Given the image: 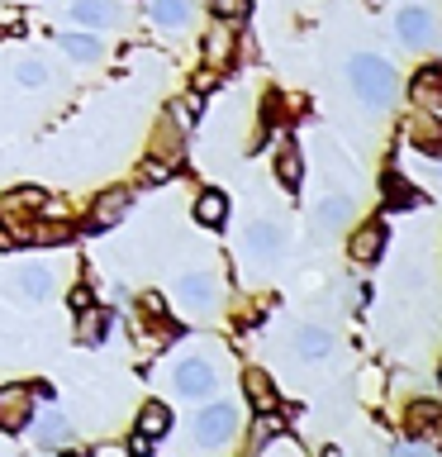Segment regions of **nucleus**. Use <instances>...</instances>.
<instances>
[{"instance_id":"7","label":"nucleus","mask_w":442,"mask_h":457,"mask_svg":"<svg viewBox=\"0 0 442 457\" xmlns=\"http://www.w3.org/2000/svg\"><path fill=\"white\" fill-rule=\"evenodd\" d=\"M242 248H248V257H257V262H271V257L281 253V228L276 224H252L248 238H242Z\"/></svg>"},{"instance_id":"26","label":"nucleus","mask_w":442,"mask_h":457,"mask_svg":"<svg viewBox=\"0 0 442 457\" xmlns=\"http://www.w3.org/2000/svg\"><path fill=\"white\" fill-rule=\"evenodd\" d=\"M257 453H291V457H299L305 448H299V443H295L291 434H276V428H271L266 438H257Z\"/></svg>"},{"instance_id":"24","label":"nucleus","mask_w":442,"mask_h":457,"mask_svg":"<svg viewBox=\"0 0 442 457\" xmlns=\"http://www.w3.org/2000/svg\"><path fill=\"white\" fill-rule=\"evenodd\" d=\"M14 81H20V86H43V81H48V62H38V57H24V62L14 67Z\"/></svg>"},{"instance_id":"25","label":"nucleus","mask_w":442,"mask_h":457,"mask_svg":"<svg viewBox=\"0 0 442 457\" xmlns=\"http://www.w3.org/2000/svg\"><path fill=\"white\" fill-rule=\"evenodd\" d=\"M20 238L24 243H43V248H48V243H62L67 238V228H57V224H29V228H20Z\"/></svg>"},{"instance_id":"29","label":"nucleus","mask_w":442,"mask_h":457,"mask_svg":"<svg viewBox=\"0 0 442 457\" xmlns=\"http://www.w3.org/2000/svg\"><path fill=\"white\" fill-rule=\"evenodd\" d=\"M209 5H214V14H219V20H242L252 0H209Z\"/></svg>"},{"instance_id":"28","label":"nucleus","mask_w":442,"mask_h":457,"mask_svg":"<svg viewBox=\"0 0 442 457\" xmlns=\"http://www.w3.org/2000/svg\"><path fill=\"white\" fill-rule=\"evenodd\" d=\"M438 414H442V410H438V405H428V400H423V405H413V410H409V424L419 428V434H428V428L438 424Z\"/></svg>"},{"instance_id":"21","label":"nucleus","mask_w":442,"mask_h":457,"mask_svg":"<svg viewBox=\"0 0 442 457\" xmlns=\"http://www.w3.org/2000/svg\"><path fill=\"white\" fill-rule=\"evenodd\" d=\"M20 291L29 295V300H43L53 291V277H48V267H24L20 271Z\"/></svg>"},{"instance_id":"14","label":"nucleus","mask_w":442,"mask_h":457,"mask_svg":"<svg viewBox=\"0 0 442 457\" xmlns=\"http://www.w3.org/2000/svg\"><path fill=\"white\" fill-rule=\"evenodd\" d=\"M77 314H81V324H77V343H86V348H91V343L105 338V328H110V314H105V310L86 305V310H77Z\"/></svg>"},{"instance_id":"22","label":"nucleus","mask_w":442,"mask_h":457,"mask_svg":"<svg viewBox=\"0 0 442 457\" xmlns=\"http://www.w3.org/2000/svg\"><path fill=\"white\" fill-rule=\"evenodd\" d=\"M328 348H333V338L323 328H299V357H328Z\"/></svg>"},{"instance_id":"10","label":"nucleus","mask_w":442,"mask_h":457,"mask_svg":"<svg viewBox=\"0 0 442 457\" xmlns=\"http://www.w3.org/2000/svg\"><path fill=\"white\" fill-rule=\"evenodd\" d=\"M195 220L205 224V228H219L228 220V195L224 191H205V195L195 200Z\"/></svg>"},{"instance_id":"32","label":"nucleus","mask_w":442,"mask_h":457,"mask_svg":"<svg viewBox=\"0 0 442 457\" xmlns=\"http://www.w3.org/2000/svg\"><path fill=\"white\" fill-rule=\"evenodd\" d=\"M67 305H71V310H86V305H91V291H86V286H77V291L67 295Z\"/></svg>"},{"instance_id":"30","label":"nucleus","mask_w":442,"mask_h":457,"mask_svg":"<svg viewBox=\"0 0 442 457\" xmlns=\"http://www.w3.org/2000/svg\"><path fill=\"white\" fill-rule=\"evenodd\" d=\"M171 114H176L181 124H195V114H200V91H195V96H185V100H181V110H171Z\"/></svg>"},{"instance_id":"8","label":"nucleus","mask_w":442,"mask_h":457,"mask_svg":"<svg viewBox=\"0 0 442 457\" xmlns=\"http://www.w3.org/2000/svg\"><path fill=\"white\" fill-rule=\"evenodd\" d=\"M381 248H385V224H366V228L352 234V257L356 262H376Z\"/></svg>"},{"instance_id":"31","label":"nucleus","mask_w":442,"mask_h":457,"mask_svg":"<svg viewBox=\"0 0 442 457\" xmlns=\"http://www.w3.org/2000/svg\"><path fill=\"white\" fill-rule=\"evenodd\" d=\"M167 177H171L167 162H148V167H143V181H167Z\"/></svg>"},{"instance_id":"9","label":"nucleus","mask_w":442,"mask_h":457,"mask_svg":"<svg viewBox=\"0 0 442 457\" xmlns=\"http://www.w3.org/2000/svg\"><path fill=\"white\" fill-rule=\"evenodd\" d=\"M438 81H442V71H438V67H423V71H419V81H413V100H419V110H423V114H438V110H442Z\"/></svg>"},{"instance_id":"20","label":"nucleus","mask_w":442,"mask_h":457,"mask_svg":"<svg viewBox=\"0 0 442 457\" xmlns=\"http://www.w3.org/2000/svg\"><path fill=\"white\" fill-rule=\"evenodd\" d=\"M276 177L291 186V191L299 186V177H305V162H299V148H295V143H285V148L276 153Z\"/></svg>"},{"instance_id":"2","label":"nucleus","mask_w":442,"mask_h":457,"mask_svg":"<svg viewBox=\"0 0 442 457\" xmlns=\"http://www.w3.org/2000/svg\"><path fill=\"white\" fill-rule=\"evenodd\" d=\"M176 300L191 314H209L214 300H219V281H214V271H191V277L176 281Z\"/></svg>"},{"instance_id":"6","label":"nucleus","mask_w":442,"mask_h":457,"mask_svg":"<svg viewBox=\"0 0 442 457\" xmlns=\"http://www.w3.org/2000/svg\"><path fill=\"white\" fill-rule=\"evenodd\" d=\"M128 200H134V191H124V186H114V191H105V195L95 200V210H91V224H95V234H100V228H114V224L124 220Z\"/></svg>"},{"instance_id":"17","label":"nucleus","mask_w":442,"mask_h":457,"mask_svg":"<svg viewBox=\"0 0 442 457\" xmlns=\"http://www.w3.org/2000/svg\"><path fill=\"white\" fill-rule=\"evenodd\" d=\"M71 14H77L81 24H114V20H119V10H114L110 0H77Z\"/></svg>"},{"instance_id":"12","label":"nucleus","mask_w":442,"mask_h":457,"mask_svg":"<svg viewBox=\"0 0 442 457\" xmlns=\"http://www.w3.org/2000/svg\"><path fill=\"white\" fill-rule=\"evenodd\" d=\"M242 386H248V400H252V405L262 410V414H266V410H276V386H271L266 371H257V367H252L248 377H242Z\"/></svg>"},{"instance_id":"34","label":"nucleus","mask_w":442,"mask_h":457,"mask_svg":"<svg viewBox=\"0 0 442 457\" xmlns=\"http://www.w3.org/2000/svg\"><path fill=\"white\" fill-rule=\"evenodd\" d=\"M14 248V234H5V228H0V253H10Z\"/></svg>"},{"instance_id":"23","label":"nucleus","mask_w":442,"mask_h":457,"mask_svg":"<svg viewBox=\"0 0 442 457\" xmlns=\"http://www.w3.org/2000/svg\"><path fill=\"white\" fill-rule=\"evenodd\" d=\"M205 57H209L214 67H224L228 57H233V34H224V29H219V34H209L205 38Z\"/></svg>"},{"instance_id":"1","label":"nucleus","mask_w":442,"mask_h":457,"mask_svg":"<svg viewBox=\"0 0 442 457\" xmlns=\"http://www.w3.org/2000/svg\"><path fill=\"white\" fill-rule=\"evenodd\" d=\"M348 77H352V91L366 100V105H390L395 100V67L385 57H352L348 62Z\"/></svg>"},{"instance_id":"16","label":"nucleus","mask_w":442,"mask_h":457,"mask_svg":"<svg viewBox=\"0 0 442 457\" xmlns=\"http://www.w3.org/2000/svg\"><path fill=\"white\" fill-rule=\"evenodd\" d=\"M167 428H171V410L167 405H157V400H152V405H143V414H138V434L143 438H162Z\"/></svg>"},{"instance_id":"5","label":"nucleus","mask_w":442,"mask_h":457,"mask_svg":"<svg viewBox=\"0 0 442 457\" xmlns=\"http://www.w3.org/2000/svg\"><path fill=\"white\" fill-rule=\"evenodd\" d=\"M171 381H176L181 395H209V391H214V367L200 362V357H191V362H176Z\"/></svg>"},{"instance_id":"13","label":"nucleus","mask_w":442,"mask_h":457,"mask_svg":"<svg viewBox=\"0 0 442 457\" xmlns=\"http://www.w3.org/2000/svg\"><path fill=\"white\" fill-rule=\"evenodd\" d=\"M395 29H399V38H405V43H423V38H428V29H433V14L413 5V10H405V14L395 20Z\"/></svg>"},{"instance_id":"19","label":"nucleus","mask_w":442,"mask_h":457,"mask_svg":"<svg viewBox=\"0 0 442 457\" xmlns=\"http://www.w3.org/2000/svg\"><path fill=\"white\" fill-rule=\"evenodd\" d=\"M152 20L167 29H181L191 20V0H152Z\"/></svg>"},{"instance_id":"33","label":"nucleus","mask_w":442,"mask_h":457,"mask_svg":"<svg viewBox=\"0 0 442 457\" xmlns=\"http://www.w3.org/2000/svg\"><path fill=\"white\" fill-rule=\"evenodd\" d=\"M128 448H134V453H148V448H152V438H143V434H134V438H128Z\"/></svg>"},{"instance_id":"18","label":"nucleus","mask_w":442,"mask_h":457,"mask_svg":"<svg viewBox=\"0 0 442 457\" xmlns=\"http://www.w3.org/2000/svg\"><path fill=\"white\" fill-rule=\"evenodd\" d=\"M62 48L77 57V62H100V53H105V43L91 38V34H62Z\"/></svg>"},{"instance_id":"3","label":"nucleus","mask_w":442,"mask_h":457,"mask_svg":"<svg viewBox=\"0 0 442 457\" xmlns=\"http://www.w3.org/2000/svg\"><path fill=\"white\" fill-rule=\"evenodd\" d=\"M233 424H238V414L228 410V405L200 410L195 414V443H200V448H214V443H224L228 434H233Z\"/></svg>"},{"instance_id":"4","label":"nucleus","mask_w":442,"mask_h":457,"mask_svg":"<svg viewBox=\"0 0 442 457\" xmlns=\"http://www.w3.org/2000/svg\"><path fill=\"white\" fill-rule=\"evenodd\" d=\"M29 420H34V395L24 391V386H5L0 391V428H24Z\"/></svg>"},{"instance_id":"15","label":"nucleus","mask_w":442,"mask_h":457,"mask_svg":"<svg viewBox=\"0 0 442 457\" xmlns=\"http://www.w3.org/2000/svg\"><path fill=\"white\" fill-rule=\"evenodd\" d=\"M34 438L43 443V448H62V443H71V428L62 414H43V420L34 424Z\"/></svg>"},{"instance_id":"27","label":"nucleus","mask_w":442,"mask_h":457,"mask_svg":"<svg viewBox=\"0 0 442 457\" xmlns=\"http://www.w3.org/2000/svg\"><path fill=\"white\" fill-rule=\"evenodd\" d=\"M348 214H352L348 200H323V205H319V224H323V228H333V224L348 220Z\"/></svg>"},{"instance_id":"11","label":"nucleus","mask_w":442,"mask_h":457,"mask_svg":"<svg viewBox=\"0 0 442 457\" xmlns=\"http://www.w3.org/2000/svg\"><path fill=\"white\" fill-rule=\"evenodd\" d=\"M381 195H385V205H390V210H413V205L423 200L405 177H385V181H381Z\"/></svg>"}]
</instances>
